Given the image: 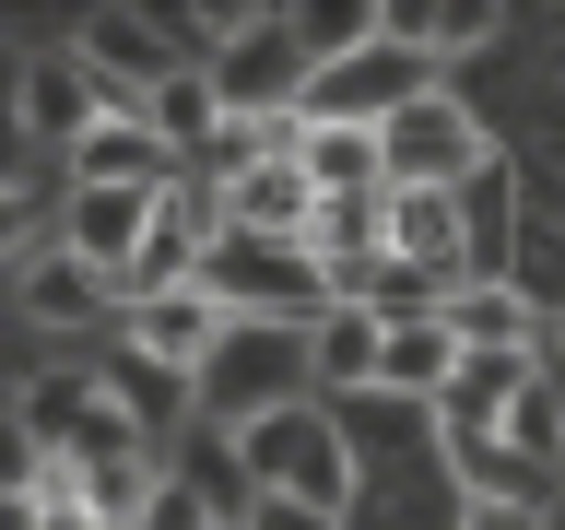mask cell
<instances>
[{
  "label": "cell",
  "mask_w": 565,
  "mask_h": 530,
  "mask_svg": "<svg viewBox=\"0 0 565 530\" xmlns=\"http://www.w3.org/2000/svg\"><path fill=\"white\" fill-rule=\"evenodd\" d=\"M542 389L565 401V307H554V330H542Z\"/></svg>",
  "instance_id": "obj_17"
},
{
  "label": "cell",
  "mask_w": 565,
  "mask_h": 530,
  "mask_svg": "<svg viewBox=\"0 0 565 530\" xmlns=\"http://www.w3.org/2000/svg\"><path fill=\"white\" fill-rule=\"evenodd\" d=\"M12 307H24V330H118L130 295L95 259H71L60 236H35V247H12Z\"/></svg>",
  "instance_id": "obj_6"
},
{
  "label": "cell",
  "mask_w": 565,
  "mask_h": 530,
  "mask_svg": "<svg viewBox=\"0 0 565 530\" xmlns=\"http://www.w3.org/2000/svg\"><path fill=\"white\" fill-rule=\"evenodd\" d=\"M153 224H166V189L141 201V189H60V224L47 236L71 247V259H95L118 295H130V272H141V247H153Z\"/></svg>",
  "instance_id": "obj_9"
},
{
  "label": "cell",
  "mask_w": 565,
  "mask_h": 530,
  "mask_svg": "<svg viewBox=\"0 0 565 530\" xmlns=\"http://www.w3.org/2000/svg\"><path fill=\"white\" fill-rule=\"evenodd\" d=\"M436 83H448L436 60H413L401 35H377L365 60H342V71H318V83H307V118H353V130H388V118H401V106H424Z\"/></svg>",
  "instance_id": "obj_7"
},
{
  "label": "cell",
  "mask_w": 565,
  "mask_h": 530,
  "mask_svg": "<svg viewBox=\"0 0 565 530\" xmlns=\"http://www.w3.org/2000/svg\"><path fill=\"white\" fill-rule=\"evenodd\" d=\"M307 330H259V318H236L224 330V353L201 365V401L224 413V436L236 424H259V413H282V401H307Z\"/></svg>",
  "instance_id": "obj_3"
},
{
  "label": "cell",
  "mask_w": 565,
  "mask_h": 530,
  "mask_svg": "<svg viewBox=\"0 0 565 530\" xmlns=\"http://www.w3.org/2000/svg\"><path fill=\"white\" fill-rule=\"evenodd\" d=\"M12 106H24V153H71L95 118H118V95L83 71V47H71V35H60V47H24V71H12Z\"/></svg>",
  "instance_id": "obj_5"
},
{
  "label": "cell",
  "mask_w": 565,
  "mask_h": 530,
  "mask_svg": "<svg viewBox=\"0 0 565 530\" xmlns=\"http://www.w3.org/2000/svg\"><path fill=\"white\" fill-rule=\"evenodd\" d=\"M377 141H388V189H471V177L494 166V130H483V106L459 95V83H436L424 106H401Z\"/></svg>",
  "instance_id": "obj_2"
},
{
  "label": "cell",
  "mask_w": 565,
  "mask_h": 530,
  "mask_svg": "<svg viewBox=\"0 0 565 530\" xmlns=\"http://www.w3.org/2000/svg\"><path fill=\"white\" fill-rule=\"evenodd\" d=\"M388 35L413 47V60H471V47H494V12H471V0H424V12H388Z\"/></svg>",
  "instance_id": "obj_14"
},
{
  "label": "cell",
  "mask_w": 565,
  "mask_h": 530,
  "mask_svg": "<svg viewBox=\"0 0 565 530\" xmlns=\"http://www.w3.org/2000/svg\"><path fill=\"white\" fill-rule=\"evenodd\" d=\"M224 295L212 283H166V295H130L118 307V353L130 365H153V378H177V389H201V365L224 353Z\"/></svg>",
  "instance_id": "obj_4"
},
{
  "label": "cell",
  "mask_w": 565,
  "mask_h": 530,
  "mask_svg": "<svg viewBox=\"0 0 565 530\" xmlns=\"http://www.w3.org/2000/svg\"><path fill=\"white\" fill-rule=\"evenodd\" d=\"M307 378H318V401H342V389H377V378H388V318L330 307V318L307 330Z\"/></svg>",
  "instance_id": "obj_12"
},
{
  "label": "cell",
  "mask_w": 565,
  "mask_h": 530,
  "mask_svg": "<svg viewBox=\"0 0 565 530\" xmlns=\"http://www.w3.org/2000/svg\"><path fill=\"white\" fill-rule=\"evenodd\" d=\"M177 177H189V153H177V141L141 118V106L95 118V130L60 153V189H141V201H153V189H177Z\"/></svg>",
  "instance_id": "obj_8"
},
{
  "label": "cell",
  "mask_w": 565,
  "mask_h": 530,
  "mask_svg": "<svg viewBox=\"0 0 565 530\" xmlns=\"http://www.w3.org/2000/svg\"><path fill=\"white\" fill-rule=\"evenodd\" d=\"M295 166H307L318 201H353V189H388V141H377V130H353V118H307Z\"/></svg>",
  "instance_id": "obj_13"
},
{
  "label": "cell",
  "mask_w": 565,
  "mask_h": 530,
  "mask_svg": "<svg viewBox=\"0 0 565 530\" xmlns=\"http://www.w3.org/2000/svg\"><path fill=\"white\" fill-rule=\"evenodd\" d=\"M71 47H83V71H95L118 106L166 95L177 71H189V47H177V24H153V12H83L71 24Z\"/></svg>",
  "instance_id": "obj_10"
},
{
  "label": "cell",
  "mask_w": 565,
  "mask_h": 530,
  "mask_svg": "<svg viewBox=\"0 0 565 530\" xmlns=\"http://www.w3.org/2000/svg\"><path fill=\"white\" fill-rule=\"evenodd\" d=\"M542 530H565V495H554V507H542Z\"/></svg>",
  "instance_id": "obj_18"
},
{
  "label": "cell",
  "mask_w": 565,
  "mask_h": 530,
  "mask_svg": "<svg viewBox=\"0 0 565 530\" xmlns=\"http://www.w3.org/2000/svg\"><path fill=\"white\" fill-rule=\"evenodd\" d=\"M459 530H542V507H530V495H471Z\"/></svg>",
  "instance_id": "obj_15"
},
{
  "label": "cell",
  "mask_w": 565,
  "mask_h": 530,
  "mask_svg": "<svg viewBox=\"0 0 565 530\" xmlns=\"http://www.w3.org/2000/svg\"><path fill=\"white\" fill-rule=\"evenodd\" d=\"M236 459H247L259 495H295V507H330V519L353 507V436H342V413L318 389L282 401V413H259V424H236Z\"/></svg>",
  "instance_id": "obj_1"
},
{
  "label": "cell",
  "mask_w": 565,
  "mask_h": 530,
  "mask_svg": "<svg viewBox=\"0 0 565 530\" xmlns=\"http://www.w3.org/2000/svg\"><path fill=\"white\" fill-rule=\"evenodd\" d=\"M247 530H342V519H330V507H295V495H259Z\"/></svg>",
  "instance_id": "obj_16"
},
{
  "label": "cell",
  "mask_w": 565,
  "mask_h": 530,
  "mask_svg": "<svg viewBox=\"0 0 565 530\" xmlns=\"http://www.w3.org/2000/svg\"><path fill=\"white\" fill-rule=\"evenodd\" d=\"M448 330H459V353H471V365H494V353H530V365H542L554 307H530L519 283H459V295H448Z\"/></svg>",
  "instance_id": "obj_11"
}]
</instances>
